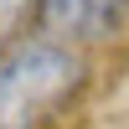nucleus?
Listing matches in <instances>:
<instances>
[{
  "instance_id": "nucleus-1",
  "label": "nucleus",
  "mask_w": 129,
  "mask_h": 129,
  "mask_svg": "<svg viewBox=\"0 0 129 129\" xmlns=\"http://www.w3.org/2000/svg\"><path fill=\"white\" fill-rule=\"evenodd\" d=\"M83 83V62L62 41H16L0 52V129H31Z\"/></svg>"
},
{
  "instance_id": "nucleus-2",
  "label": "nucleus",
  "mask_w": 129,
  "mask_h": 129,
  "mask_svg": "<svg viewBox=\"0 0 129 129\" xmlns=\"http://www.w3.org/2000/svg\"><path fill=\"white\" fill-rule=\"evenodd\" d=\"M129 0H36V21L47 41H103L124 26Z\"/></svg>"
}]
</instances>
